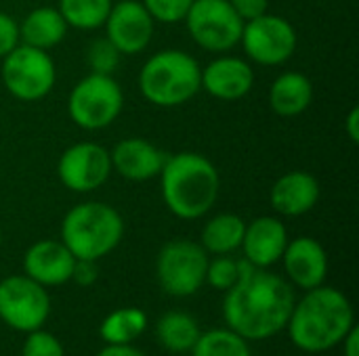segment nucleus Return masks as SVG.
Wrapping results in <instances>:
<instances>
[{
	"instance_id": "nucleus-30",
	"label": "nucleus",
	"mask_w": 359,
	"mask_h": 356,
	"mask_svg": "<svg viewBox=\"0 0 359 356\" xmlns=\"http://www.w3.org/2000/svg\"><path fill=\"white\" fill-rule=\"evenodd\" d=\"M21 356H65V353H63L61 342L53 334L36 329L27 334Z\"/></svg>"
},
{
	"instance_id": "nucleus-31",
	"label": "nucleus",
	"mask_w": 359,
	"mask_h": 356,
	"mask_svg": "<svg viewBox=\"0 0 359 356\" xmlns=\"http://www.w3.org/2000/svg\"><path fill=\"white\" fill-rule=\"evenodd\" d=\"M19 44V21L0 10V59L6 57Z\"/></svg>"
},
{
	"instance_id": "nucleus-14",
	"label": "nucleus",
	"mask_w": 359,
	"mask_h": 356,
	"mask_svg": "<svg viewBox=\"0 0 359 356\" xmlns=\"http://www.w3.org/2000/svg\"><path fill=\"white\" fill-rule=\"evenodd\" d=\"M200 86L212 99L231 103L244 99L255 86L252 65L233 55H219L206 67H202Z\"/></svg>"
},
{
	"instance_id": "nucleus-33",
	"label": "nucleus",
	"mask_w": 359,
	"mask_h": 356,
	"mask_svg": "<svg viewBox=\"0 0 359 356\" xmlns=\"http://www.w3.org/2000/svg\"><path fill=\"white\" fill-rule=\"evenodd\" d=\"M99 277V271H97V262L93 260H76L74 264V273H72V281H76L78 285L86 287V285H93Z\"/></svg>"
},
{
	"instance_id": "nucleus-3",
	"label": "nucleus",
	"mask_w": 359,
	"mask_h": 356,
	"mask_svg": "<svg viewBox=\"0 0 359 356\" xmlns=\"http://www.w3.org/2000/svg\"><path fill=\"white\" fill-rule=\"evenodd\" d=\"M158 178L164 206L181 220H198L206 216L221 193L217 166L196 151L166 155Z\"/></svg>"
},
{
	"instance_id": "nucleus-28",
	"label": "nucleus",
	"mask_w": 359,
	"mask_h": 356,
	"mask_svg": "<svg viewBox=\"0 0 359 356\" xmlns=\"http://www.w3.org/2000/svg\"><path fill=\"white\" fill-rule=\"evenodd\" d=\"M240 277V269H238V260H233L229 254L217 256L215 260H208V269H206V283L219 292H227L238 283Z\"/></svg>"
},
{
	"instance_id": "nucleus-25",
	"label": "nucleus",
	"mask_w": 359,
	"mask_h": 356,
	"mask_svg": "<svg viewBox=\"0 0 359 356\" xmlns=\"http://www.w3.org/2000/svg\"><path fill=\"white\" fill-rule=\"evenodd\" d=\"M114 0H59L57 10L65 19L67 27L90 31L105 25Z\"/></svg>"
},
{
	"instance_id": "nucleus-12",
	"label": "nucleus",
	"mask_w": 359,
	"mask_h": 356,
	"mask_svg": "<svg viewBox=\"0 0 359 356\" xmlns=\"http://www.w3.org/2000/svg\"><path fill=\"white\" fill-rule=\"evenodd\" d=\"M111 174L114 170L109 151L93 141L69 145L57 162V176L61 185L80 195L99 191Z\"/></svg>"
},
{
	"instance_id": "nucleus-6",
	"label": "nucleus",
	"mask_w": 359,
	"mask_h": 356,
	"mask_svg": "<svg viewBox=\"0 0 359 356\" xmlns=\"http://www.w3.org/2000/svg\"><path fill=\"white\" fill-rule=\"evenodd\" d=\"M124 109V92L114 76L88 73L76 82L67 97L69 120L88 132L111 126Z\"/></svg>"
},
{
	"instance_id": "nucleus-18",
	"label": "nucleus",
	"mask_w": 359,
	"mask_h": 356,
	"mask_svg": "<svg viewBox=\"0 0 359 356\" xmlns=\"http://www.w3.org/2000/svg\"><path fill=\"white\" fill-rule=\"evenodd\" d=\"M288 241V229L278 216H259L246 225L240 248L250 264L257 269H269L282 260Z\"/></svg>"
},
{
	"instance_id": "nucleus-27",
	"label": "nucleus",
	"mask_w": 359,
	"mask_h": 356,
	"mask_svg": "<svg viewBox=\"0 0 359 356\" xmlns=\"http://www.w3.org/2000/svg\"><path fill=\"white\" fill-rule=\"evenodd\" d=\"M86 65L90 67V73H103V76H114V71L120 65L122 52L109 42L107 36L95 38L86 46Z\"/></svg>"
},
{
	"instance_id": "nucleus-35",
	"label": "nucleus",
	"mask_w": 359,
	"mask_h": 356,
	"mask_svg": "<svg viewBox=\"0 0 359 356\" xmlns=\"http://www.w3.org/2000/svg\"><path fill=\"white\" fill-rule=\"evenodd\" d=\"M345 132L351 143H359V107H351L345 118Z\"/></svg>"
},
{
	"instance_id": "nucleus-21",
	"label": "nucleus",
	"mask_w": 359,
	"mask_h": 356,
	"mask_svg": "<svg viewBox=\"0 0 359 356\" xmlns=\"http://www.w3.org/2000/svg\"><path fill=\"white\" fill-rule=\"evenodd\" d=\"M67 23L57 6H36L19 21V42L50 50L67 36Z\"/></svg>"
},
{
	"instance_id": "nucleus-2",
	"label": "nucleus",
	"mask_w": 359,
	"mask_h": 356,
	"mask_svg": "<svg viewBox=\"0 0 359 356\" xmlns=\"http://www.w3.org/2000/svg\"><path fill=\"white\" fill-rule=\"evenodd\" d=\"M353 325L355 317L349 298L337 287L320 285L307 290V296L294 302L286 327L299 350L318 355L339 346Z\"/></svg>"
},
{
	"instance_id": "nucleus-19",
	"label": "nucleus",
	"mask_w": 359,
	"mask_h": 356,
	"mask_svg": "<svg viewBox=\"0 0 359 356\" xmlns=\"http://www.w3.org/2000/svg\"><path fill=\"white\" fill-rule=\"evenodd\" d=\"M322 189L313 174L305 170H290L282 174L269 191V204L278 216L294 218L311 212L320 201Z\"/></svg>"
},
{
	"instance_id": "nucleus-5",
	"label": "nucleus",
	"mask_w": 359,
	"mask_h": 356,
	"mask_svg": "<svg viewBox=\"0 0 359 356\" xmlns=\"http://www.w3.org/2000/svg\"><path fill=\"white\" fill-rule=\"evenodd\" d=\"M124 237L122 214L103 201H82L61 220V241L76 260H101Z\"/></svg>"
},
{
	"instance_id": "nucleus-24",
	"label": "nucleus",
	"mask_w": 359,
	"mask_h": 356,
	"mask_svg": "<svg viewBox=\"0 0 359 356\" xmlns=\"http://www.w3.org/2000/svg\"><path fill=\"white\" fill-rule=\"evenodd\" d=\"M147 329V315L137 308V306H126L109 313L101 327L99 334L105 344H133L143 332Z\"/></svg>"
},
{
	"instance_id": "nucleus-7",
	"label": "nucleus",
	"mask_w": 359,
	"mask_h": 356,
	"mask_svg": "<svg viewBox=\"0 0 359 356\" xmlns=\"http://www.w3.org/2000/svg\"><path fill=\"white\" fill-rule=\"evenodd\" d=\"M0 78L6 92L23 103L44 99L57 82V65L48 50L17 44L6 57L0 59Z\"/></svg>"
},
{
	"instance_id": "nucleus-1",
	"label": "nucleus",
	"mask_w": 359,
	"mask_h": 356,
	"mask_svg": "<svg viewBox=\"0 0 359 356\" xmlns=\"http://www.w3.org/2000/svg\"><path fill=\"white\" fill-rule=\"evenodd\" d=\"M238 283L227 290L223 315L227 327L244 340H267L286 329L294 308V292L290 281L257 269L246 258L238 260Z\"/></svg>"
},
{
	"instance_id": "nucleus-16",
	"label": "nucleus",
	"mask_w": 359,
	"mask_h": 356,
	"mask_svg": "<svg viewBox=\"0 0 359 356\" xmlns=\"http://www.w3.org/2000/svg\"><path fill=\"white\" fill-rule=\"evenodd\" d=\"M111 170L133 183L158 178L166 162V153L141 136H128L114 145L109 151Z\"/></svg>"
},
{
	"instance_id": "nucleus-29",
	"label": "nucleus",
	"mask_w": 359,
	"mask_h": 356,
	"mask_svg": "<svg viewBox=\"0 0 359 356\" xmlns=\"http://www.w3.org/2000/svg\"><path fill=\"white\" fill-rule=\"evenodd\" d=\"M141 2L149 10L154 21L164 25L181 23L194 4V0H141Z\"/></svg>"
},
{
	"instance_id": "nucleus-26",
	"label": "nucleus",
	"mask_w": 359,
	"mask_h": 356,
	"mask_svg": "<svg viewBox=\"0 0 359 356\" xmlns=\"http://www.w3.org/2000/svg\"><path fill=\"white\" fill-rule=\"evenodd\" d=\"M191 356H250V348L242 336L231 329H212L202 334L191 348Z\"/></svg>"
},
{
	"instance_id": "nucleus-9",
	"label": "nucleus",
	"mask_w": 359,
	"mask_h": 356,
	"mask_svg": "<svg viewBox=\"0 0 359 356\" xmlns=\"http://www.w3.org/2000/svg\"><path fill=\"white\" fill-rule=\"evenodd\" d=\"M183 23L200 48L217 55L236 48L244 29V21L229 0H194Z\"/></svg>"
},
{
	"instance_id": "nucleus-8",
	"label": "nucleus",
	"mask_w": 359,
	"mask_h": 356,
	"mask_svg": "<svg viewBox=\"0 0 359 356\" xmlns=\"http://www.w3.org/2000/svg\"><path fill=\"white\" fill-rule=\"evenodd\" d=\"M208 252L189 239L168 241L156 258V275L162 290L177 298L200 292L206 283Z\"/></svg>"
},
{
	"instance_id": "nucleus-20",
	"label": "nucleus",
	"mask_w": 359,
	"mask_h": 356,
	"mask_svg": "<svg viewBox=\"0 0 359 356\" xmlns=\"http://www.w3.org/2000/svg\"><path fill=\"white\" fill-rule=\"evenodd\" d=\"M267 101L271 111L280 118L301 115L313 103V84L301 71H284L271 82Z\"/></svg>"
},
{
	"instance_id": "nucleus-37",
	"label": "nucleus",
	"mask_w": 359,
	"mask_h": 356,
	"mask_svg": "<svg viewBox=\"0 0 359 356\" xmlns=\"http://www.w3.org/2000/svg\"><path fill=\"white\" fill-rule=\"evenodd\" d=\"M0 243H2V229H0Z\"/></svg>"
},
{
	"instance_id": "nucleus-36",
	"label": "nucleus",
	"mask_w": 359,
	"mask_h": 356,
	"mask_svg": "<svg viewBox=\"0 0 359 356\" xmlns=\"http://www.w3.org/2000/svg\"><path fill=\"white\" fill-rule=\"evenodd\" d=\"M341 344H343L345 356H359V334L355 325L347 332V336L341 340Z\"/></svg>"
},
{
	"instance_id": "nucleus-34",
	"label": "nucleus",
	"mask_w": 359,
	"mask_h": 356,
	"mask_svg": "<svg viewBox=\"0 0 359 356\" xmlns=\"http://www.w3.org/2000/svg\"><path fill=\"white\" fill-rule=\"evenodd\" d=\"M97 356H145L130 344H107Z\"/></svg>"
},
{
	"instance_id": "nucleus-4",
	"label": "nucleus",
	"mask_w": 359,
	"mask_h": 356,
	"mask_svg": "<svg viewBox=\"0 0 359 356\" xmlns=\"http://www.w3.org/2000/svg\"><path fill=\"white\" fill-rule=\"evenodd\" d=\"M202 65L181 48H164L151 55L139 71V90L156 107L172 109L189 103L200 90Z\"/></svg>"
},
{
	"instance_id": "nucleus-15",
	"label": "nucleus",
	"mask_w": 359,
	"mask_h": 356,
	"mask_svg": "<svg viewBox=\"0 0 359 356\" xmlns=\"http://www.w3.org/2000/svg\"><path fill=\"white\" fill-rule=\"evenodd\" d=\"M74 264V254L57 239H40L23 254L25 275L44 287H57L72 281Z\"/></svg>"
},
{
	"instance_id": "nucleus-10",
	"label": "nucleus",
	"mask_w": 359,
	"mask_h": 356,
	"mask_svg": "<svg viewBox=\"0 0 359 356\" xmlns=\"http://www.w3.org/2000/svg\"><path fill=\"white\" fill-rule=\"evenodd\" d=\"M240 44L252 63L276 67L292 59V55L297 52L299 36L294 25L286 17L271 15L267 10L257 19L244 21Z\"/></svg>"
},
{
	"instance_id": "nucleus-11",
	"label": "nucleus",
	"mask_w": 359,
	"mask_h": 356,
	"mask_svg": "<svg viewBox=\"0 0 359 356\" xmlns=\"http://www.w3.org/2000/svg\"><path fill=\"white\" fill-rule=\"evenodd\" d=\"M50 313L46 287L27 275H11L0 281V319L15 332L42 329Z\"/></svg>"
},
{
	"instance_id": "nucleus-17",
	"label": "nucleus",
	"mask_w": 359,
	"mask_h": 356,
	"mask_svg": "<svg viewBox=\"0 0 359 356\" xmlns=\"http://www.w3.org/2000/svg\"><path fill=\"white\" fill-rule=\"evenodd\" d=\"M282 264L288 281L301 290L324 285L328 275V254L324 245L318 239L305 235L288 241L282 254Z\"/></svg>"
},
{
	"instance_id": "nucleus-23",
	"label": "nucleus",
	"mask_w": 359,
	"mask_h": 356,
	"mask_svg": "<svg viewBox=\"0 0 359 356\" xmlns=\"http://www.w3.org/2000/svg\"><path fill=\"white\" fill-rule=\"evenodd\" d=\"M156 336L168 353L181 355V353H191V348L196 346L202 334L194 317L181 311H170L158 321Z\"/></svg>"
},
{
	"instance_id": "nucleus-13",
	"label": "nucleus",
	"mask_w": 359,
	"mask_h": 356,
	"mask_svg": "<svg viewBox=\"0 0 359 356\" xmlns=\"http://www.w3.org/2000/svg\"><path fill=\"white\" fill-rule=\"evenodd\" d=\"M105 36L126 57L143 52L156 31V21L141 0H118L105 19Z\"/></svg>"
},
{
	"instance_id": "nucleus-22",
	"label": "nucleus",
	"mask_w": 359,
	"mask_h": 356,
	"mask_svg": "<svg viewBox=\"0 0 359 356\" xmlns=\"http://www.w3.org/2000/svg\"><path fill=\"white\" fill-rule=\"evenodd\" d=\"M244 231H246V222L242 220V216L233 212H223L212 216L204 225L200 235V245L215 256L233 254L242 245Z\"/></svg>"
},
{
	"instance_id": "nucleus-32",
	"label": "nucleus",
	"mask_w": 359,
	"mask_h": 356,
	"mask_svg": "<svg viewBox=\"0 0 359 356\" xmlns=\"http://www.w3.org/2000/svg\"><path fill=\"white\" fill-rule=\"evenodd\" d=\"M229 4L233 6V10L240 15L242 21L257 19L265 15L269 8V0H229Z\"/></svg>"
}]
</instances>
